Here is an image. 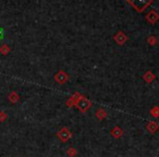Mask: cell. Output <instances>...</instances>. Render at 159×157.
Segmentation results:
<instances>
[{"instance_id": "obj_6", "label": "cell", "mask_w": 159, "mask_h": 157, "mask_svg": "<svg viewBox=\"0 0 159 157\" xmlns=\"http://www.w3.org/2000/svg\"><path fill=\"white\" fill-rule=\"evenodd\" d=\"M146 20H147V22L152 23V24H155V23L159 20V14L157 13L155 10H150V11L146 14Z\"/></svg>"}, {"instance_id": "obj_5", "label": "cell", "mask_w": 159, "mask_h": 157, "mask_svg": "<svg viewBox=\"0 0 159 157\" xmlns=\"http://www.w3.org/2000/svg\"><path fill=\"white\" fill-rule=\"evenodd\" d=\"M128 39H129L128 35H126L125 33H123L122 31L117 32V33L115 34V36H113V40H115V42L117 43L119 46L124 45L126 42H128Z\"/></svg>"}, {"instance_id": "obj_17", "label": "cell", "mask_w": 159, "mask_h": 157, "mask_svg": "<svg viewBox=\"0 0 159 157\" xmlns=\"http://www.w3.org/2000/svg\"><path fill=\"white\" fill-rule=\"evenodd\" d=\"M8 119V115L5 111H0V122H5Z\"/></svg>"}, {"instance_id": "obj_16", "label": "cell", "mask_w": 159, "mask_h": 157, "mask_svg": "<svg viewBox=\"0 0 159 157\" xmlns=\"http://www.w3.org/2000/svg\"><path fill=\"white\" fill-rule=\"evenodd\" d=\"M149 113L154 118H158L159 117V107L158 106H154L152 109L149 110Z\"/></svg>"}, {"instance_id": "obj_18", "label": "cell", "mask_w": 159, "mask_h": 157, "mask_svg": "<svg viewBox=\"0 0 159 157\" xmlns=\"http://www.w3.org/2000/svg\"><path fill=\"white\" fill-rule=\"evenodd\" d=\"M3 37V30L2 29H0V39Z\"/></svg>"}, {"instance_id": "obj_2", "label": "cell", "mask_w": 159, "mask_h": 157, "mask_svg": "<svg viewBox=\"0 0 159 157\" xmlns=\"http://www.w3.org/2000/svg\"><path fill=\"white\" fill-rule=\"evenodd\" d=\"M152 2H154L152 0H133V1L128 0L129 5L132 6V7L134 8L135 11L139 12V13H141V12H143L147 7H149Z\"/></svg>"}, {"instance_id": "obj_10", "label": "cell", "mask_w": 159, "mask_h": 157, "mask_svg": "<svg viewBox=\"0 0 159 157\" xmlns=\"http://www.w3.org/2000/svg\"><path fill=\"white\" fill-rule=\"evenodd\" d=\"M81 95H82V94L77 93V92H76V93H74V94H73V95L71 96V97L69 98L68 100H66V106H68V107H73V106H74V105H75V102H76V100H77V98H79Z\"/></svg>"}, {"instance_id": "obj_1", "label": "cell", "mask_w": 159, "mask_h": 157, "mask_svg": "<svg viewBox=\"0 0 159 157\" xmlns=\"http://www.w3.org/2000/svg\"><path fill=\"white\" fill-rule=\"evenodd\" d=\"M92 105H93V104H92V102L89 99V98H86L84 95H81L79 98H77L76 102H75L74 107L79 111H81V113H86L89 108H91Z\"/></svg>"}, {"instance_id": "obj_4", "label": "cell", "mask_w": 159, "mask_h": 157, "mask_svg": "<svg viewBox=\"0 0 159 157\" xmlns=\"http://www.w3.org/2000/svg\"><path fill=\"white\" fill-rule=\"evenodd\" d=\"M55 81L58 84H64L69 81V74L66 72H64L63 70H59L53 76Z\"/></svg>"}, {"instance_id": "obj_14", "label": "cell", "mask_w": 159, "mask_h": 157, "mask_svg": "<svg viewBox=\"0 0 159 157\" xmlns=\"http://www.w3.org/2000/svg\"><path fill=\"white\" fill-rule=\"evenodd\" d=\"M66 155H68V157H75L77 155V150L73 146H70L66 150Z\"/></svg>"}, {"instance_id": "obj_15", "label": "cell", "mask_w": 159, "mask_h": 157, "mask_svg": "<svg viewBox=\"0 0 159 157\" xmlns=\"http://www.w3.org/2000/svg\"><path fill=\"white\" fill-rule=\"evenodd\" d=\"M147 43L150 45V46H155V45L158 44V38H157L155 35H152L147 38Z\"/></svg>"}, {"instance_id": "obj_11", "label": "cell", "mask_w": 159, "mask_h": 157, "mask_svg": "<svg viewBox=\"0 0 159 157\" xmlns=\"http://www.w3.org/2000/svg\"><path fill=\"white\" fill-rule=\"evenodd\" d=\"M95 117L97 118L98 120H104L105 118L107 117V111L105 110L104 108H99L96 110L95 113Z\"/></svg>"}, {"instance_id": "obj_7", "label": "cell", "mask_w": 159, "mask_h": 157, "mask_svg": "<svg viewBox=\"0 0 159 157\" xmlns=\"http://www.w3.org/2000/svg\"><path fill=\"white\" fill-rule=\"evenodd\" d=\"M159 126L156 121H149L147 124H146V130L150 133V134H155V133L158 131Z\"/></svg>"}, {"instance_id": "obj_13", "label": "cell", "mask_w": 159, "mask_h": 157, "mask_svg": "<svg viewBox=\"0 0 159 157\" xmlns=\"http://www.w3.org/2000/svg\"><path fill=\"white\" fill-rule=\"evenodd\" d=\"M10 50H11V48H10L7 44L1 45V47H0V53H1V55H3V56L8 55V53H10Z\"/></svg>"}, {"instance_id": "obj_12", "label": "cell", "mask_w": 159, "mask_h": 157, "mask_svg": "<svg viewBox=\"0 0 159 157\" xmlns=\"http://www.w3.org/2000/svg\"><path fill=\"white\" fill-rule=\"evenodd\" d=\"M8 99H9L12 104H16V103L20 100V96H19V94L16 93V92L12 91L11 93L9 94V96H8Z\"/></svg>"}, {"instance_id": "obj_3", "label": "cell", "mask_w": 159, "mask_h": 157, "mask_svg": "<svg viewBox=\"0 0 159 157\" xmlns=\"http://www.w3.org/2000/svg\"><path fill=\"white\" fill-rule=\"evenodd\" d=\"M72 136H73L72 132H71L70 129H69L68 127H63V128H61L57 132V137L61 142H63V143H66L69 140H71Z\"/></svg>"}, {"instance_id": "obj_8", "label": "cell", "mask_w": 159, "mask_h": 157, "mask_svg": "<svg viewBox=\"0 0 159 157\" xmlns=\"http://www.w3.org/2000/svg\"><path fill=\"white\" fill-rule=\"evenodd\" d=\"M143 79H144V81H145L146 83L150 84V83L154 82V80L156 79V76H155V74H154V72H152V71L148 70L143 74Z\"/></svg>"}, {"instance_id": "obj_9", "label": "cell", "mask_w": 159, "mask_h": 157, "mask_svg": "<svg viewBox=\"0 0 159 157\" xmlns=\"http://www.w3.org/2000/svg\"><path fill=\"white\" fill-rule=\"evenodd\" d=\"M110 135L115 139H120V137L123 135V130L120 128L119 126H116L112 130L110 131Z\"/></svg>"}]
</instances>
